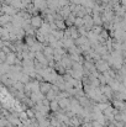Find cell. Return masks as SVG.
<instances>
[{
  "label": "cell",
  "mask_w": 126,
  "mask_h": 127,
  "mask_svg": "<svg viewBox=\"0 0 126 127\" xmlns=\"http://www.w3.org/2000/svg\"><path fill=\"white\" fill-rule=\"evenodd\" d=\"M74 20H76V16L71 12L66 19H64V24H66V27H72L74 25Z\"/></svg>",
  "instance_id": "cell-5"
},
{
  "label": "cell",
  "mask_w": 126,
  "mask_h": 127,
  "mask_svg": "<svg viewBox=\"0 0 126 127\" xmlns=\"http://www.w3.org/2000/svg\"><path fill=\"white\" fill-rule=\"evenodd\" d=\"M68 29V31H69V36H71V40H73V41H76L77 38H79L81 36H79V33H78V30L74 27V26H72V27H67Z\"/></svg>",
  "instance_id": "cell-4"
},
{
  "label": "cell",
  "mask_w": 126,
  "mask_h": 127,
  "mask_svg": "<svg viewBox=\"0 0 126 127\" xmlns=\"http://www.w3.org/2000/svg\"><path fill=\"white\" fill-rule=\"evenodd\" d=\"M53 22H54L57 30H59V31H64L67 29L66 27V24H64V20H54Z\"/></svg>",
  "instance_id": "cell-6"
},
{
  "label": "cell",
  "mask_w": 126,
  "mask_h": 127,
  "mask_svg": "<svg viewBox=\"0 0 126 127\" xmlns=\"http://www.w3.org/2000/svg\"><path fill=\"white\" fill-rule=\"evenodd\" d=\"M98 36H99L100 38H103L104 41H106V40H109V31H106V30H104V29H103V30H101V32H100Z\"/></svg>",
  "instance_id": "cell-8"
},
{
  "label": "cell",
  "mask_w": 126,
  "mask_h": 127,
  "mask_svg": "<svg viewBox=\"0 0 126 127\" xmlns=\"http://www.w3.org/2000/svg\"><path fill=\"white\" fill-rule=\"evenodd\" d=\"M9 5H10L11 7H14V9H16L17 11L22 9V6H21V0H10V2H9Z\"/></svg>",
  "instance_id": "cell-7"
},
{
  "label": "cell",
  "mask_w": 126,
  "mask_h": 127,
  "mask_svg": "<svg viewBox=\"0 0 126 127\" xmlns=\"http://www.w3.org/2000/svg\"><path fill=\"white\" fill-rule=\"evenodd\" d=\"M94 26V24H93V19H91V16L90 15H86V16H84L83 17V27L89 32L90 30H91V27Z\"/></svg>",
  "instance_id": "cell-3"
},
{
  "label": "cell",
  "mask_w": 126,
  "mask_h": 127,
  "mask_svg": "<svg viewBox=\"0 0 126 127\" xmlns=\"http://www.w3.org/2000/svg\"><path fill=\"white\" fill-rule=\"evenodd\" d=\"M76 29H79V27H83V19L81 17H76L74 20V25H73Z\"/></svg>",
  "instance_id": "cell-9"
},
{
  "label": "cell",
  "mask_w": 126,
  "mask_h": 127,
  "mask_svg": "<svg viewBox=\"0 0 126 127\" xmlns=\"http://www.w3.org/2000/svg\"><path fill=\"white\" fill-rule=\"evenodd\" d=\"M101 30H103V26H95V25H94V26L91 27V30H90V31H91L95 36H98V35L101 32Z\"/></svg>",
  "instance_id": "cell-10"
},
{
  "label": "cell",
  "mask_w": 126,
  "mask_h": 127,
  "mask_svg": "<svg viewBox=\"0 0 126 127\" xmlns=\"http://www.w3.org/2000/svg\"><path fill=\"white\" fill-rule=\"evenodd\" d=\"M1 11H2V14L9 15V16H15V15H17V10L14 9V7H11L10 5H1Z\"/></svg>",
  "instance_id": "cell-2"
},
{
  "label": "cell",
  "mask_w": 126,
  "mask_h": 127,
  "mask_svg": "<svg viewBox=\"0 0 126 127\" xmlns=\"http://www.w3.org/2000/svg\"><path fill=\"white\" fill-rule=\"evenodd\" d=\"M5 59H6V54H5V53L2 52V49L0 48V61L4 63V62H5Z\"/></svg>",
  "instance_id": "cell-11"
},
{
  "label": "cell",
  "mask_w": 126,
  "mask_h": 127,
  "mask_svg": "<svg viewBox=\"0 0 126 127\" xmlns=\"http://www.w3.org/2000/svg\"><path fill=\"white\" fill-rule=\"evenodd\" d=\"M30 25H31L32 29L39 30L42 25H43V19H42L40 15H37V16H31V19H30Z\"/></svg>",
  "instance_id": "cell-1"
}]
</instances>
